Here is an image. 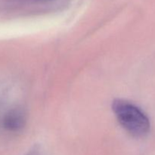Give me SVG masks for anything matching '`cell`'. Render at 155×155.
Masks as SVG:
<instances>
[{
    "mask_svg": "<svg viewBox=\"0 0 155 155\" xmlns=\"http://www.w3.org/2000/svg\"><path fill=\"white\" fill-rule=\"evenodd\" d=\"M112 109L120 124L132 136L142 138L149 133V118L136 104L124 99H116L113 101Z\"/></svg>",
    "mask_w": 155,
    "mask_h": 155,
    "instance_id": "obj_1",
    "label": "cell"
},
{
    "mask_svg": "<svg viewBox=\"0 0 155 155\" xmlns=\"http://www.w3.org/2000/svg\"><path fill=\"white\" fill-rule=\"evenodd\" d=\"M26 124V115L24 110L15 108L8 112L3 120V125L9 131H18Z\"/></svg>",
    "mask_w": 155,
    "mask_h": 155,
    "instance_id": "obj_2",
    "label": "cell"
},
{
    "mask_svg": "<svg viewBox=\"0 0 155 155\" xmlns=\"http://www.w3.org/2000/svg\"><path fill=\"white\" fill-rule=\"evenodd\" d=\"M25 155H45V153L38 147H34L33 149L27 153Z\"/></svg>",
    "mask_w": 155,
    "mask_h": 155,
    "instance_id": "obj_3",
    "label": "cell"
}]
</instances>
